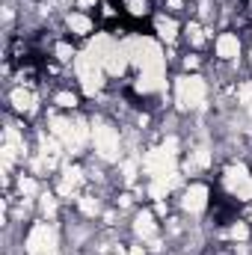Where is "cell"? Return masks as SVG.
Returning <instances> with one entry per match:
<instances>
[{
	"label": "cell",
	"mask_w": 252,
	"mask_h": 255,
	"mask_svg": "<svg viewBox=\"0 0 252 255\" xmlns=\"http://www.w3.org/2000/svg\"><path fill=\"white\" fill-rule=\"evenodd\" d=\"M175 101H178L181 110L202 107V101H205V80H202L199 74L178 77V83H175Z\"/></svg>",
	"instance_id": "3"
},
{
	"label": "cell",
	"mask_w": 252,
	"mask_h": 255,
	"mask_svg": "<svg viewBox=\"0 0 252 255\" xmlns=\"http://www.w3.org/2000/svg\"><path fill=\"white\" fill-rule=\"evenodd\" d=\"M125 6L130 15H142L145 12V0H125Z\"/></svg>",
	"instance_id": "26"
},
{
	"label": "cell",
	"mask_w": 252,
	"mask_h": 255,
	"mask_svg": "<svg viewBox=\"0 0 252 255\" xmlns=\"http://www.w3.org/2000/svg\"><path fill=\"white\" fill-rule=\"evenodd\" d=\"M136 178V163L133 160H127L125 163V181H133Z\"/></svg>",
	"instance_id": "32"
},
{
	"label": "cell",
	"mask_w": 252,
	"mask_h": 255,
	"mask_svg": "<svg viewBox=\"0 0 252 255\" xmlns=\"http://www.w3.org/2000/svg\"><path fill=\"white\" fill-rule=\"evenodd\" d=\"M92 3H95V0H77V6H80V9H86V6H92Z\"/></svg>",
	"instance_id": "33"
},
{
	"label": "cell",
	"mask_w": 252,
	"mask_h": 255,
	"mask_svg": "<svg viewBox=\"0 0 252 255\" xmlns=\"http://www.w3.org/2000/svg\"><path fill=\"white\" fill-rule=\"evenodd\" d=\"M42 211H45V217H54L57 214V202L51 196H42Z\"/></svg>",
	"instance_id": "27"
},
{
	"label": "cell",
	"mask_w": 252,
	"mask_h": 255,
	"mask_svg": "<svg viewBox=\"0 0 252 255\" xmlns=\"http://www.w3.org/2000/svg\"><path fill=\"white\" fill-rule=\"evenodd\" d=\"M68 30H71V33H83V36H86V33L92 30V21H89L86 15H68Z\"/></svg>",
	"instance_id": "18"
},
{
	"label": "cell",
	"mask_w": 252,
	"mask_h": 255,
	"mask_svg": "<svg viewBox=\"0 0 252 255\" xmlns=\"http://www.w3.org/2000/svg\"><path fill=\"white\" fill-rule=\"evenodd\" d=\"M142 166H145V172L154 175V178H157V175H166V172L175 169V154H169V151H163V148H154V151L145 154Z\"/></svg>",
	"instance_id": "7"
},
{
	"label": "cell",
	"mask_w": 252,
	"mask_h": 255,
	"mask_svg": "<svg viewBox=\"0 0 252 255\" xmlns=\"http://www.w3.org/2000/svg\"><path fill=\"white\" fill-rule=\"evenodd\" d=\"M80 211H83L86 217H95V214H98V202L89 199V196H83V199H80Z\"/></svg>",
	"instance_id": "22"
},
{
	"label": "cell",
	"mask_w": 252,
	"mask_h": 255,
	"mask_svg": "<svg viewBox=\"0 0 252 255\" xmlns=\"http://www.w3.org/2000/svg\"><path fill=\"white\" fill-rule=\"evenodd\" d=\"M211 163V154H208V148H196L193 154H190L187 160V169H196V166H208Z\"/></svg>",
	"instance_id": "19"
},
{
	"label": "cell",
	"mask_w": 252,
	"mask_h": 255,
	"mask_svg": "<svg viewBox=\"0 0 252 255\" xmlns=\"http://www.w3.org/2000/svg\"><path fill=\"white\" fill-rule=\"evenodd\" d=\"M184 211L190 214H199V211H205V205H208V187L205 184H193L187 193H184Z\"/></svg>",
	"instance_id": "10"
},
{
	"label": "cell",
	"mask_w": 252,
	"mask_h": 255,
	"mask_svg": "<svg viewBox=\"0 0 252 255\" xmlns=\"http://www.w3.org/2000/svg\"><path fill=\"white\" fill-rule=\"evenodd\" d=\"M133 229H136V235H139L142 241H151V238H154V232H157V226H154V217H151L148 211L136 214V220H133Z\"/></svg>",
	"instance_id": "12"
},
{
	"label": "cell",
	"mask_w": 252,
	"mask_h": 255,
	"mask_svg": "<svg viewBox=\"0 0 252 255\" xmlns=\"http://www.w3.org/2000/svg\"><path fill=\"white\" fill-rule=\"evenodd\" d=\"M74 125H77V145H83L89 136V128H86V122H74Z\"/></svg>",
	"instance_id": "30"
},
{
	"label": "cell",
	"mask_w": 252,
	"mask_h": 255,
	"mask_svg": "<svg viewBox=\"0 0 252 255\" xmlns=\"http://www.w3.org/2000/svg\"><path fill=\"white\" fill-rule=\"evenodd\" d=\"M127 63H130V57H127V51H125V45H119L113 54H110V60L104 63V68L110 71V74H125V68Z\"/></svg>",
	"instance_id": "13"
},
{
	"label": "cell",
	"mask_w": 252,
	"mask_h": 255,
	"mask_svg": "<svg viewBox=\"0 0 252 255\" xmlns=\"http://www.w3.org/2000/svg\"><path fill=\"white\" fill-rule=\"evenodd\" d=\"M250 110H252V104H250Z\"/></svg>",
	"instance_id": "36"
},
{
	"label": "cell",
	"mask_w": 252,
	"mask_h": 255,
	"mask_svg": "<svg viewBox=\"0 0 252 255\" xmlns=\"http://www.w3.org/2000/svg\"><path fill=\"white\" fill-rule=\"evenodd\" d=\"M154 27H157V36H160L163 42H175V36H178V24H175L172 18H157Z\"/></svg>",
	"instance_id": "17"
},
{
	"label": "cell",
	"mask_w": 252,
	"mask_h": 255,
	"mask_svg": "<svg viewBox=\"0 0 252 255\" xmlns=\"http://www.w3.org/2000/svg\"><path fill=\"white\" fill-rule=\"evenodd\" d=\"M92 139H95V151L104 160H119V133L110 125H92Z\"/></svg>",
	"instance_id": "5"
},
{
	"label": "cell",
	"mask_w": 252,
	"mask_h": 255,
	"mask_svg": "<svg viewBox=\"0 0 252 255\" xmlns=\"http://www.w3.org/2000/svg\"><path fill=\"white\" fill-rule=\"evenodd\" d=\"M57 104H60V107H74L77 98H74L71 92H60V95H57Z\"/></svg>",
	"instance_id": "29"
},
{
	"label": "cell",
	"mask_w": 252,
	"mask_h": 255,
	"mask_svg": "<svg viewBox=\"0 0 252 255\" xmlns=\"http://www.w3.org/2000/svg\"><path fill=\"white\" fill-rule=\"evenodd\" d=\"M187 36H190V45H196V48L205 42V33H202L199 24H187Z\"/></svg>",
	"instance_id": "21"
},
{
	"label": "cell",
	"mask_w": 252,
	"mask_h": 255,
	"mask_svg": "<svg viewBox=\"0 0 252 255\" xmlns=\"http://www.w3.org/2000/svg\"><path fill=\"white\" fill-rule=\"evenodd\" d=\"M27 255H57V229L51 223L33 226L27 238Z\"/></svg>",
	"instance_id": "4"
},
{
	"label": "cell",
	"mask_w": 252,
	"mask_h": 255,
	"mask_svg": "<svg viewBox=\"0 0 252 255\" xmlns=\"http://www.w3.org/2000/svg\"><path fill=\"white\" fill-rule=\"evenodd\" d=\"M0 151H3V169L9 172V169H12V163H15V154H18V148H15L12 142H6Z\"/></svg>",
	"instance_id": "20"
},
{
	"label": "cell",
	"mask_w": 252,
	"mask_h": 255,
	"mask_svg": "<svg viewBox=\"0 0 252 255\" xmlns=\"http://www.w3.org/2000/svg\"><path fill=\"white\" fill-rule=\"evenodd\" d=\"M74 68H77V77H80L86 95H95V92L104 86V68H101V63L92 60L89 51L80 54V57H74Z\"/></svg>",
	"instance_id": "2"
},
{
	"label": "cell",
	"mask_w": 252,
	"mask_h": 255,
	"mask_svg": "<svg viewBox=\"0 0 252 255\" xmlns=\"http://www.w3.org/2000/svg\"><path fill=\"white\" fill-rule=\"evenodd\" d=\"M127 255H145V253H142V247H133V250H127Z\"/></svg>",
	"instance_id": "34"
},
{
	"label": "cell",
	"mask_w": 252,
	"mask_h": 255,
	"mask_svg": "<svg viewBox=\"0 0 252 255\" xmlns=\"http://www.w3.org/2000/svg\"><path fill=\"white\" fill-rule=\"evenodd\" d=\"M57 57H60L63 63H68V60H74V51H71V45H65V42H60V45H57Z\"/></svg>",
	"instance_id": "25"
},
{
	"label": "cell",
	"mask_w": 252,
	"mask_h": 255,
	"mask_svg": "<svg viewBox=\"0 0 252 255\" xmlns=\"http://www.w3.org/2000/svg\"><path fill=\"white\" fill-rule=\"evenodd\" d=\"M217 54H220L223 60H238V54H241V42H238V36L223 33V36L217 39Z\"/></svg>",
	"instance_id": "11"
},
{
	"label": "cell",
	"mask_w": 252,
	"mask_h": 255,
	"mask_svg": "<svg viewBox=\"0 0 252 255\" xmlns=\"http://www.w3.org/2000/svg\"><path fill=\"white\" fill-rule=\"evenodd\" d=\"M125 51L127 57L139 65V71L163 74V51L157 48V42H151V39H127Z\"/></svg>",
	"instance_id": "1"
},
{
	"label": "cell",
	"mask_w": 252,
	"mask_h": 255,
	"mask_svg": "<svg viewBox=\"0 0 252 255\" xmlns=\"http://www.w3.org/2000/svg\"><path fill=\"white\" fill-rule=\"evenodd\" d=\"M163 151L175 154V151H178V139H175V136H166V142H163Z\"/></svg>",
	"instance_id": "31"
},
{
	"label": "cell",
	"mask_w": 252,
	"mask_h": 255,
	"mask_svg": "<svg viewBox=\"0 0 252 255\" xmlns=\"http://www.w3.org/2000/svg\"><path fill=\"white\" fill-rule=\"evenodd\" d=\"M226 187H229V193H235L238 199H252V175L247 172L244 163L226 169Z\"/></svg>",
	"instance_id": "6"
},
{
	"label": "cell",
	"mask_w": 252,
	"mask_h": 255,
	"mask_svg": "<svg viewBox=\"0 0 252 255\" xmlns=\"http://www.w3.org/2000/svg\"><path fill=\"white\" fill-rule=\"evenodd\" d=\"M181 184V175L172 169V172H166V175H157L151 184H148V196L151 199H166V193L172 190V187H178Z\"/></svg>",
	"instance_id": "9"
},
{
	"label": "cell",
	"mask_w": 252,
	"mask_h": 255,
	"mask_svg": "<svg viewBox=\"0 0 252 255\" xmlns=\"http://www.w3.org/2000/svg\"><path fill=\"white\" fill-rule=\"evenodd\" d=\"M116 48H119V45H116V42H113V39H110L107 33H98V36H95V39L89 42V48H86V51L92 54V60H95V63L104 65L107 60H110V54H113Z\"/></svg>",
	"instance_id": "8"
},
{
	"label": "cell",
	"mask_w": 252,
	"mask_h": 255,
	"mask_svg": "<svg viewBox=\"0 0 252 255\" xmlns=\"http://www.w3.org/2000/svg\"><path fill=\"white\" fill-rule=\"evenodd\" d=\"M163 86V74H151V71H142L139 80H136V92H157Z\"/></svg>",
	"instance_id": "16"
},
{
	"label": "cell",
	"mask_w": 252,
	"mask_h": 255,
	"mask_svg": "<svg viewBox=\"0 0 252 255\" xmlns=\"http://www.w3.org/2000/svg\"><path fill=\"white\" fill-rule=\"evenodd\" d=\"M12 107L21 110V113H33V110H36V98H33V92H27V89H15V92H12Z\"/></svg>",
	"instance_id": "15"
},
{
	"label": "cell",
	"mask_w": 252,
	"mask_h": 255,
	"mask_svg": "<svg viewBox=\"0 0 252 255\" xmlns=\"http://www.w3.org/2000/svg\"><path fill=\"white\" fill-rule=\"evenodd\" d=\"M229 235H232V238H235V241H247V238H250V229H247V226H244V223H235V226H232V232H229Z\"/></svg>",
	"instance_id": "24"
},
{
	"label": "cell",
	"mask_w": 252,
	"mask_h": 255,
	"mask_svg": "<svg viewBox=\"0 0 252 255\" xmlns=\"http://www.w3.org/2000/svg\"><path fill=\"white\" fill-rule=\"evenodd\" d=\"M169 6H172V9H181V0H169Z\"/></svg>",
	"instance_id": "35"
},
{
	"label": "cell",
	"mask_w": 252,
	"mask_h": 255,
	"mask_svg": "<svg viewBox=\"0 0 252 255\" xmlns=\"http://www.w3.org/2000/svg\"><path fill=\"white\" fill-rule=\"evenodd\" d=\"M238 98H241V104H252V83H244L238 89Z\"/></svg>",
	"instance_id": "28"
},
{
	"label": "cell",
	"mask_w": 252,
	"mask_h": 255,
	"mask_svg": "<svg viewBox=\"0 0 252 255\" xmlns=\"http://www.w3.org/2000/svg\"><path fill=\"white\" fill-rule=\"evenodd\" d=\"M80 169L77 166H68L63 175V181H60V196H74L77 193V187H80Z\"/></svg>",
	"instance_id": "14"
},
{
	"label": "cell",
	"mask_w": 252,
	"mask_h": 255,
	"mask_svg": "<svg viewBox=\"0 0 252 255\" xmlns=\"http://www.w3.org/2000/svg\"><path fill=\"white\" fill-rule=\"evenodd\" d=\"M18 190L24 193V196H36V190H39L36 187V178H21L18 181Z\"/></svg>",
	"instance_id": "23"
}]
</instances>
